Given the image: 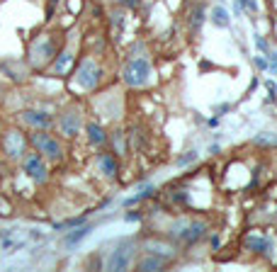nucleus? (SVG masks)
Instances as JSON below:
<instances>
[{
  "mask_svg": "<svg viewBox=\"0 0 277 272\" xmlns=\"http://www.w3.org/2000/svg\"><path fill=\"white\" fill-rule=\"evenodd\" d=\"M153 76V68H151V61L139 56V58H132L129 64L124 66L122 71V80L129 87H144Z\"/></svg>",
  "mask_w": 277,
  "mask_h": 272,
  "instance_id": "obj_1",
  "label": "nucleus"
},
{
  "mask_svg": "<svg viewBox=\"0 0 277 272\" xmlns=\"http://www.w3.org/2000/svg\"><path fill=\"white\" fill-rule=\"evenodd\" d=\"M29 141L37 148V153L49 158V161H61L64 158V146H61V141L49 129H42V131H37V134H32Z\"/></svg>",
  "mask_w": 277,
  "mask_h": 272,
  "instance_id": "obj_2",
  "label": "nucleus"
},
{
  "mask_svg": "<svg viewBox=\"0 0 277 272\" xmlns=\"http://www.w3.org/2000/svg\"><path fill=\"white\" fill-rule=\"evenodd\" d=\"M100 78H102V71H100V66H98V61H95V58L85 56V58L78 64L76 85L80 87V90H95V87H98V83H100Z\"/></svg>",
  "mask_w": 277,
  "mask_h": 272,
  "instance_id": "obj_3",
  "label": "nucleus"
},
{
  "mask_svg": "<svg viewBox=\"0 0 277 272\" xmlns=\"http://www.w3.org/2000/svg\"><path fill=\"white\" fill-rule=\"evenodd\" d=\"M3 148L12 161H22V156L27 153V136L20 129H8L3 136Z\"/></svg>",
  "mask_w": 277,
  "mask_h": 272,
  "instance_id": "obj_4",
  "label": "nucleus"
},
{
  "mask_svg": "<svg viewBox=\"0 0 277 272\" xmlns=\"http://www.w3.org/2000/svg\"><path fill=\"white\" fill-rule=\"evenodd\" d=\"M134 260V243H122L119 248H114V251L105 258V267L112 272H119V270H127Z\"/></svg>",
  "mask_w": 277,
  "mask_h": 272,
  "instance_id": "obj_5",
  "label": "nucleus"
},
{
  "mask_svg": "<svg viewBox=\"0 0 277 272\" xmlns=\"http://www.w3.org/2000/svg\"><path fill=\"white\" fill-rule=\"evenodd\" d=\"M22 170L32 177L34 183H46L49 180V168L44 163V156H39V153H24Z\"/></svg>",
  "mask_w": 277,
  "mask_h": 272,
  "instance_id": "obj_6",
  "label": "nucleus"
},
{
  "mask_svg": "<svg viewBox=\"0 0 277 272\" xmlns=\"http://www.w3.org/2000/svg\"><path fill=\"white\" fill-rule=\"evenodd\" d=\"M204 224L202 221H180L177 226H173V236L182 240V243H195L204 236Z\"/></svg>",
  "mask_w": 277,
  "mask_h": 272,
  "instance_id": "obj_7",
  "label": "nucleus"
},
{
  "mask_svg": "<svg viewBox=\"0 0 277 272\" xmlns=\"http://www.w3.org/2000/svg\"><path fill=\"white\" fill-rule=\"evenodd\" d=\"M22 122L29 127V129H51V124H54V119H51V114L49 112H44V109H24L22 114Z\"/></svg>",
  "mask_w": 277,
  "mask_h": 272,
  "instance_id": "obj_8",
  "label": "nucleus"
},
{
  "mask_svg": "<svg viewBox=\"0 0 277 272\" xmlns=\"http://www.w3.org/2000/svg\"><path fill=\"white\" fill-rule=\"evenodd\" d=\"M166 262H168V258H163V255H158V253H153V251H148L146 255H141V258L136 260V270L156 272V270H163Z\"/></svg>",
  "mask_w": 277,
  "mask_h": 272,
  "instance_id": "obj_9",
  "label": "nucleus"
},
{
  "mask_svg": "<svg viewBox=\"0 0 277 272\" xmlns=\"http://www.w3.org/2000/svg\"><path fill=\"white\" fill-rule=\"evenodd\" d=\"M58 131H61L66 139L78 136V131H80V117H78L76 112H64L61 119H58Z\"/></svg>",
  "mask_w": 277,
  "mask_h": 272,
  "instance_id": "obj_10",
  "label": "nucleus"
},
{
  "mask_svg": "<svg viewBox=\"0 0 277 272\" xmlns=\"http://www.w3.org/2000/svg\"><path fill=\"white\" fill-rule=\"evenodd\" d=\"M98 168H100L102 175L114 177V175H117V161H114V156H112V153H100V156H98Z\"/></svg>",
  "mask_w": 277,
  "mask_h": 272,
  "instance_id": "obj_11",
  "label": "nucleus"
},
{
  "mask_svg": "<svg viewBox=\"0 0 277 272\" xmlns=\"http://www.w3.org/2000/svg\"><path fill=\"white\" fill-rule=\"evenodd\" d=\"M71 66H73V51H61L58 58L54 61V73L66 76L68 71H71Z\"/></svg>",
  "mask_w": 277,
  "mask_h": 272,
  "instance_id": "obj_12",
  "label": "nucleus"
},
{
  "mask_svg": "<svg viewBox=\"0 0 277 272\" xmlns=\"http://www.w3.org/2000/svg\"><path fill=\"white\" fill-rule=\"evenodd\" d=\"M245 248L253 253H267V248H270V240L265 238V236H245Z\"/></svg>",
  "mask_w": 277,
  "mask_h": 272,
  "instance_id": "obj_13",
  "label": "nucleus"
},
{
  "mask_svg": "<svg viewBox=\"0 0 277 272\" xmlns=\"http://www.w3.org/2000/svg\"><path fill=\"white\" fill-rule=\"evenodd\" d=\"M88 141L93 146H102V143L107 141V134H105V129H102L100 124H95V122L88 124Z\"/></svg>",
  "mask_w": 277,
  "mask_h": 272,
  "instance_id": "obj_14",
  "label": "nucleus"
},
{
  "mask_svg": "<svg viewBox=\"0 0 277 272\" xmlns=\"http://www.w3.org/2000/svg\"><path fill=\"white\" fill-rule=\"evenodd\" d=\"M211 22L217 24V27H231V15H229V10L226 8H222V5H217L214 10H211Z\"/></svg>",
  "mask_w": 277,
  "mask_h": 272,
  "instance_id": "obj_15",
  "label": "nucleus"
},
{
  "mask_svg": "<svg viewBox=\"0 0 277 272\" xmlns=\"http://www.w3.org/2000/svg\"><path fill=\"white\" fill-rule=\"evenodd\" d=\"M90 231H93V226H78L76 231H68V236L64 238V246H68V248H71V246H76V243H80V240L85 238V236H88Z\"/></svg>",
  "mask_w": 277,
  "mask_h": 272,
  "instance_id": "obj_16",
  "label": "nucleus"
},
{
  "mask_svg": "<svg viewBox=\"0 0 277 272\" xmlns=\"http://www.w3.org/2000/svg\"><path fill=\"white\" fill-rule=\"evenodd\" d=\"M151 195H153V185H146L144 190L139 192V195L129 197V199H127V204H136V202H141V199H148V197H151Z\"/></svg>",
  "mask_w": 277,
  "mask_h": 272,
  "instance_id": "obj_17",
  "label": "nucleus"
},
{
  "mask_svg": "<svg viewBox=\"0 0 277 272\" xmlns=\"http://www.w3.org/2000/svg\"><path fill=\"white\" fill-rule=\"evenodd\" d=\"M255 143L258 146H277V136H272V134H260V136H255Z\"/></svg>",
  "mask_w": 277,
  "mask_h": 272,
  "instance_id": "obj_18",
  "label": "nucleus"
},
{
  "mask_svg": "<svg viewBox=\"0 0 277 272\" xmlns=\"http://www.w3.org/2000/svg\"><path fill=\"white\" fill-rule=\"evenodd\" d=\"M195 161H197V151H188L185 156L177 158V165L182 168V165H190V163H195Z\"/></svg>",
  "mask_w": 277,
  "mask_h": 272,
  "instance_id": "obj_19",
  "label": "nucleus"
},
{
  "mask_svg": "<svg viewBox=\"0 0 277 272\" xmlns=\"http://www.w3.org/2000/svg\"><path fill=\"white\" fill-rule=\"evenodd\" d=\"M202 15H204V10H202V8H195V12H192V29H195V32H197V29H200L202 20H204V17H202Z\"/></svg>",
  "mask_w": 277,
  "mask_h": 272,
  "instance_id": "obj_20",
  "label": "nucleus"
},
{
  "mask_svg": "<svg viewBox=\"0 0 277 272\" xmlns=\"http://www.w3.org/2000/svg\"><path fill=\"white\" fill-rule=\"evenodd\" d=\"M238 5H241V10H251V12H255L258 10V3H255V0H238Z\"/></svg>",
  "mask_w": 277,
  "mask_h": 272,
  "instance_id": "obj_21",
  "label": "nucleus"
},
{
  "mask_svg": "<svg viewBox=\"0 0 277 272\" xmlns=\"http://www.w3.org/2000/svg\"><path fill=\"white\" fill-rule=\"evenodd\" d=\"M255 68H258V71H267V68H270L267 58H263V56H255Z\"/></svg>",
  "mask_w": 277,
  "mask_h": 272,
  "instance_id": "obj_22",
  "label": "nucleus"
},
{
  "mask_svg": "<svg viewBox=\"0 0 277 272\" xmlns=\"http://www.w3.org/2000/svg\"><path fill=\"white\" fill-rule=\"evenodd\" d=\"M255 46H258V51H267V42L263 37H255Z\"/></svg>",
  "mask_w": 277,
  "mask_h": 272,
  "instance_id": "obj_23",
  "label": "nucleus"
},
{
  "mask_svg": "<svg viewBox=\"0 0 277 272\" xmlns=\"http://www.w3.org/2000/svg\"><path fill=\"white\" fill-rule=\"evenodd\" d=\"M124 219H127V221H139V219H141V217H139V214H134V211H132V214H127V217H124Z\"/></svg>",
  "mask_w": 277,
  "mask_h": 272,
  "instance_id": "obj_24",
  "label": "nucleus"
},
{
  "mask_svg": "<svg viewBox=\"0 0 277 272\" xmlns=\"http://www.w3.org/2000/svg\"><path fill=\"white\" fill-rule=\"evenodd\" d=\"M114 3H124V5H127V0H114Z\"/></svg>",
  "mask_w": 277,
  "mask_h": 272,
  "instance_id": "obj_25",
  "label": "nucleus"
}]
</instances>
